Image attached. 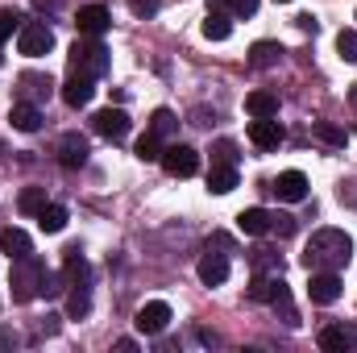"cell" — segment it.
I'll use <instances>...</instances> for the list:
<instances>
[{"label":"cell","instance_id":"obj_1","mask_svg":"<svg viewBox=\"0 0 357 353\" xmlns=\"http://www.w3.org/2000/svg\"><path fill=\"white\" fill-rule=\"evenodd\" d=\"M354 258V237L345 229H316L307 250H303V266L307 270H341Z\"/></svg>","mask_w":357,"mask_h":353},{"label":"cell","instance_id":"obj_2","mask_svg":"<svg viewBox=\"0 0 357 353\" xmlns=\"http://www.w3.org/2000/svg\"><path fill=\"white\" fill-rule=\"evenodd\" d=\"M42 278H46V262L42 258H17L8 270V287H13V303H29L33 295H42Z\"/></svg>","mask_w":357,"mask_h":353},{"label":"cell","instance_id":"obj_3","mask_svg":"<svg viewBox=\"0 0 357 353\" xmlns=\"http://www.w3.org/2000/svg\"><path fill=\"white\" fill-rule=\"evenodd\" d=\"M71 71H84L91 80H100V75L108 71V50H104V42L79 38V42L71 46Z\"/></svg>","mask_w":357,"mask_h":353},{"label":"cell","instance_id":"obj_4","mask_svg":"<svg viewBox=\"0 0 357 353\" xmlns=\"http://www.w3.org/2000/svg\"><path fill=\"white\" fill-rule=\"evenodd\" d=\"M17 50H21L25 59L50 54V50H54V29H50L46 21H25V25L17 29Z\"/></svg>","mask_w":357,"mask_h":353},{"label":"cell","instance_id":"obj_5","mask_svg":"<svg viewBox=\"0 0 357 353\" xmlns=\"http://www.w3.org/2000/svg\"><path fill=\"white\" fill-rule=\"evenodd\" d=\"M133 324H137V333H142V337H162V333H167V324H171V303H162V299L142 303V308H137V316H133Z\"/></svg>","mask_w":357,"mask_h":353},{"label":"cell","instance_id":"obj_6","mask_svg":"<svg viewBox=\"0 0 357 353\" xmlns=\"http://www.w3.org/2000/svg\"><path fill=\"white\" fill-rule=\"evenodd\" d=\"M162 171L175 179H191L195 171H199V150H191V146H167L162 150Z\"/></svg>","mask_w":357,"mask_h":353},{"label":"cell","instance_id":"obj_7","mask_svg":"<svg viewBox=\"0 0 357 353\" xmlns=\"http://www.w3.org/2000/svg\"><path fill=\"white\" fill-rule=\"evenodd\" d=\"M307 295L312 303H337L341 299V274L337 270H307Z\"/></svg>","mask_w":357,"mask_h":353},{"label":"cell","instance_id":"obj_8","mask_svg":"<svg viewBox=\"0 0 357 353\" xmlns=\"http://www.w3.org/2000/svg\"><path fill=\"white\" fill-rule=\"evenodd\" d=\"M88 154H91V146H88L84 133H63V137H59V163H63L67 171H79V167L88 163Z\"/></svg>","mask_w":357,"mask_h":353},{"label":"cell","instance_id":"obj_9","mask_svg":"<svg viewBox=\"0 0 357 353\" xmlns=\"http://www.w3.org/2000/svg\"><path fill=\"white\" fill-rule=\"evenodd\" d=\"M282 137H287V129H282L274 117H254V121H250V142H254L258 150H278Z\"/></svg>","mask_w":357,"mask_h":353},{"label":"cell","instance_id":"obj_10","mask_svg":"<svg viewBox=\"0 0 357 353\" xmlns=\"http://www.w3.org/2000/svg\"><path fill=\"white\" fill-rule=\"evenodd\" d=\"M278 200H287V204H303L307 200V175L303 171H282V175L274 179V187H270Z\"/></svg>","mask_w":357,"mask_h":353},{"label":"cell","instance_id":"obj_11","mask_svg":"<svg viewBox=\"0 0 357 353\" xmlns=\"http://www.w3.org/2000/svg\"><path fill=\"white\" fill-rule=\"evenodd\" d=\"M75 25H79L84 38H100V33L112 25V13H108L104 4H84V8L75 13Z\"/></svg>","mask_w":357,"mask_h":353},{"label":"cell","instance_id":"obj_12","mask_svg":"<svg viewBox=\"0 0 357 353\" xmlns=\"http://www.w3.org/2000/svg\"><path fill=\"white\" fill-rule=\"evenodd\" d=\"M320 350L324 353L357 350V324H328V329L320 333Z\"/></svg>","mask_w":357,"mask_h":353},{"label":"cell","instance_id":"obj_13","mask_svg":"<svg viewBox=\"0 0 357 353\" xmlns=\"http://www.w3.org/2000/svg\"><path fill=\"white\" fill-rule=\"evenodd\" d=\"M96 133H104V137H112V142L129 137V112H125V108H100V112H96Z\"/></svg>","mask_w":357,"mask_h":353},{"label":"cell","instance_id":"obj_14","mask_svg":"<svg viewBox=\"0 0 357 353\" xmlns=\"http://www.w3.org/2000/svg\"><path fill=\"white\" fill-rule=\"evenodd\" d=\"M17 91H21V100H29V104H46L50 91H54V80H50V75H38V71H25V75L17 80Z\"/></svg>","mask_w":357,"mask_h":353},{"label":"cell","instance_id":"obj_15","mask_svg":"<svg viewBox=\"0 0 357 353\" xmlns=\"http://www.w3.org/2000/svg\"><path fill=\"white\" fill-rule=\"evenodd\" d=\"M195 274H199V283H204V287H220V283L229 278V258L208 250V254L199 258V266H195Z\"/></svg>","mask_w":357,"mask_h":353},{"label":"cell","instance_id":"obj_16","mask_svg":"<svg viewBox=\"0 0 357 353\" xmlns=\"http://www.w3.org/2000/svg\"><path fill=\"white\" fill-rule=\"evenodd\" d=\"M91 96H96V88H91V75H84V71H71V75H67V84H63V100H67L71 108H84V104H91Z\"/></svg>","mask_w":357,"mask_h":353},{"label":"cell","instance_id":"obj_17","mask_svg":"<svg viewBox=\"0 0 357 353\" xmlns=\"http://www.w3.org/2000/svg\"><path fill=\"white\" fill-rule=\"evenodd\" d=\"M8 121H13V129H21V133H38V129H42V104L17 100L13 112H8Z\"/></svg>","mask_w":357,"mask_h":353},{"label":"cell","instance_id":"obj_18","mask_svg":"<svg viewBox=\"0 0 357 353\" xmlns=\"http://www.w3.org/2000/svg\"><path fill=\"white\" fill-rule=\"evenodd\" d=\"M0 254H4L8 262H17V258H29V254H33V241H29V233H25V229H4V233H0Z\"/></svg>","mask_w":357,"mask_h":353},{"label":"cell","instance_id":"obj_19","mask_svg":"<svg viewBox=\"0 0 357 353\" xmlns=\"http://www.w3.org/2000/svg\"><path fill=\"white\" fill-rule=\"evenodd\" d=\"M237 229H241L245 237H262V233H270V212L266 208H245V212L237 216Z\"/></svg>","mask_w":357,"mask_h":353},{"label":"cell","instance_id":"obj_20","mask_svg":"<svg viewBox=\"0 0 357 353\" xmlns=\"http://www.w3.org/2000/svg\"><path fill=\"white\" fill-rule=\"evenodd\" d=\"M312 137L324 142V146H333V150H345L349 146V133L341 125H333V121H312Z\"/></svg>","mask_w":357,"mask_h":353},{"label":"cell","instance_id":"obj_21","mask_svg":"<svg viewBox=\"0 0 357 353\" xmlns=\"http://www.w3.org/2000/svg\"><path fill=\"white\" fill-rule=\"evenodd\" d=\"M278 59H282V46L278 42H254L250 46V67H258V71L278 67Z\"/></svg>","mask_w":357,"mask_h":353},{"label":"cell","instance_id":"obj_22","mask_svg":"<svg viewBox=\"0 0 357 353\" xmlns=\"http://www.w3.org/2000/svg\"><path fill=\"white\" fill-rule=\"evenodd\" d=\"M233 187H237V167L212 163V171H208V191H212V195H229Z\"/></svg>","mask_w":357,"mask_h":353},{"label":"cell","instance_id":"obj_23","mask_svg":"<svg viewBox=\"0 0 357 353\" xmlns=\"http://www.w3.org/2000/svg\"><path fill=\"white\" fill-rule=\"evenodd\" d=\"M38 229H42V233H63V229H67V208H63V204H42Z\"/></svg>","mask_w":357,"mask_h":353},{"label":"cell","instance_id":"obj_24","mask_svg":"<svg viewBox=\"0 0 357 353\" xmlns=\"http://www.w3.org/2000/svg\"><path fill=\"white\" fill-rule=\"evenodd\" d=\"M245 112L250 117H278V96L274 91H250L245 96Z\"/></svg>","mask_w":357,"mask_h":353},{"label":"cell","instance_id":"obj_25","mask_svg":"<svg viewBox=\"0 0 357 353\" xmlns=\"http://www.w3.org/2000/svg\"><path fill=\"white\" fill-rule=\"evenodd\" d=\"M150 133L162 142V137H175L178 133V117L171 108H154V117H150Z\"/></svg>","mask_w":357,"mask_h":353},{"label":"cell","instance_id":"obj_26","mask_svg":"<svg viewBox=\"0 0 357 353\" xmlns=\"http://www.w3.org/2000/svg\"><path fill=\"white\" fill-rule=\"evenodd\" d=\"M208 13H229V17H254L258 0H208Z\"/></svg>","mask_w":357,"mask_h":353},{"label":"cell","instance_id":"obj_27","mask_svg":"<svg viewBox=\"0 0 357 353\" xmlns=\"http://www.w3.org/2000/svg\"><path fill=\"white\" fill-rule=\"evenodd\" d=\"M229 33H233L229 13H208V21H204V38H208V42H225Z\"/></svg>","mask_w":357,"mask_h":353},{"label":"cell","instance_id":"obj_28","mask_svg":"<svg viewBox=\"0 0 357 353\" xmlns=\"http://www.w3.org/2000/svg\"><path fill=\"white\" fill-rule=\"evenodd\" d=\"M42 204H46V187H25V191H21V200H17V208H21L25 216H38V212H42Z\"/></svg>","mask_w":357,"mask_h":353},{"label":"cell","instance_id":"obj_29","mask_svg":"<svg viewBox=\"0 0 357 353\" xmlns=\"http://www.w3.org/2000/svg\"><path fill=\"white\" fill-rule=\"evenodd\" d=\"M88 312H91L88 287H75V291H71V299H67V316H71V320H84Z\"/></svg>","mask_w":357,"mask_h":353},{"label":"cell","instance_id":"obj_30","mask_svg":"<svg viewBox=\"0 0 357 353\" xmlns=\"http://www.w3.org/2000/svg\"><path fill=\"white\" fill-rule=\"evenodd\" d=\"M133 154H137L142 163H158V158H162V150H158V137H154V133L146 129V137L137 142V150H133Z\"/></svg>","mask_w":357,"mask_h":353},{"label":"cell","instance_id":"obj_31","mask_svg":"<svg viewBox=\"0 0 357 353\" xmlns=\"http://www.w3.org/2000/svg\"><path fill=\"white\" fill-rule=\"evenodd\" d=\"M212 163H225V167H237V142H229V137H220V142L212 146Z\"/></svg>","mask_w":357,"mask_h":353},{"label":"cell","instance_id":"obj_32","mask_svg":"<svg viewBox=\"0 0 357 353\" xmlns=\"http://www.w3.org/2000/svg\"><path fill=\"white\" fill-rule=\"evenodd\" d=\"M270 303H274V312H282V320H287V324H299V312H295V303H291V291H287V287H282Z\"/></svg>","mask_w":357,"mask_h":353},{"label":"cell","instance_id":"obj_33","mask_svg":"<svg viewBox=\"0 0 357 353\" xmlns=\"http://www.w3.org/2000/svg\"><path fill=\"white\" fill-rule=\"evenodd\" d=\"M337 50L345 63H357V29H341L337 33Z\"/></svg>","mask_w":357,"mask_h":353},{"label":"cell","instance_id":"obj_34","mask_svg":"<svg viewBox=\"0 0 357 353\" xmlns=\"http://www.w3.org/2000/svg\"><path fill=\"white\" fill-rule=\"evenodd\" d=\"M25 21H21V13H13V8H0V42H8L17 29H21Z\"/></svg>","mask_w":357,"mask_h":353},{"label":"cell","instance_id":"obj_35","mask_svg":"<svg viewBox=\"0 0 357 353\" xmlns=\"http://www.w3.org/2000/svg\"><path fill=\"white\" fill-rule=\"evenodd\" d=\"M67 278L75 283V278H84L88 283V262H84V254L79 250H67Z\"/></svg>","mask_w":357,"mask_h":353},{"label":"cell","instance_id":"obj_36","mask_svg":"<svg viewBox=\"0 0 357 353\" xmlns=\"http://www.w3.org/2000/svg\"><path fill=\"white\" fill-rule=\"evenodd\" d=\"M254 270H274V274H282V258H278L274 250H258V254H254Z\"/></svg>","mask_w":357,"mask_h":353},{"label":"cell","instance_id":"obj_37","mask_svg":"<svg viewBox=\"0 0 357 353\" xmlns=\"http://www.w3.org/2000/svg\"><path fill=\"white\" fill-rule=\"evenodd\" d=\"M270 233L291 237V233H295V216H287V212H270Z\"/></svg>","mask_w":357,"mask_h":353},{"label":"cell","instance_id":"obj_38","mask_svg":"<svg viewBox=\"0 0 357 353\" xmlns=\"http://www.w3.org/2000/svg\"><path fill=\"white\" fill-rule=\"evenodd\" d=\"M129 8H133V17H154L158 0H129Z\"/></svg>","mask_w":357,"mask_h":353},{"label":"cell","instance_id":"obj_39","mask_svg":"<svg viewBox=\"0 0 357 353\" xmlns=\"http://www.w3.org/2000/svg\"><path fill=\"white\" fill-rule=\"evenodd\" d=\"M341 204L357 208V183H341Z\"/></svg>","mask_w":357,"mask_h":353},{"label":"cell","instance_id":"obj_40","mask_svg":"<svg viewBox=\"0 0 357 353\" xmlns=\"http://www.w3.org/2000/svg\"><path fill=\"white\" fill-rule=\"evenodd\" d=\"M299 29H307V33H316V29H320V21H316L312 13H303V17H299Z\"/></svg>","mask_w":357,"mask_h":353},{"label":"cell","instance_id":"obj_41","mask_svg":"<svg viewBox=\"0 0 357 353\" xmlns=\"http://www.w3.org/2000/svg\"><path fill=\"white\" fill-rule=\"evenodd\" d=\"M116 350H121V353H133V350H137V341H129V337H121V341H116Z\"/></svg>","mask_w":357,"mask_h":353},{"label":"cell","instance_id":"obj_42","mask_svg":"<svg viewBox=\"0 0 357 353\" xmlns=\"http://www.w3.org/2000/svg\"><path fill=\"white\" fill-rule=\"evenodd\" d=\"M33 8H59V0H33Z\"/></svg>","mask_w":357,"mask_h":353},{"label":"cell","instance_id":"obj_43","mask_svg":"<svg viewBox=\"0 0 357 353\" xmlns=\"http://www.w3.org/2000/svg\"><path fill=\"white\" fill-rule=\"evenodd\" d=\"M349 104H354V108H357V84H354V88H349Z\"/></svg>","mask_w":357,"mask_h":353},{"label":"cell","instance_id":"obj_44","mask_svg":"<svg viewBox=\"0 0 357 353\" xmlns=\"http://www.w3.org/2000/svg\"><path fill=\"white\" fill-rule=\"evenodd\" d=\"M278 4H291V0H278Z\"/></svg>","mask_w":357,"mask_h":353}]
</instances>
